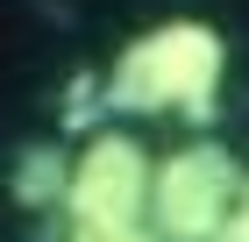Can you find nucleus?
Segmentation results:
<instances>
[{"instance_id": "nucleus-6", "label": "nucleus", "mask_w": 249, "mask_h": 242, "mask_svg": "<svg viewBox=\"0 0 249 242\" xmlns=\"http://www.w3.org/2000/svg\"><path fill=\"white\" fill-rule=\"evenodd\" d=\"M71 242H157V235L142 221V228H71Z\"/></svg>"}, {"instance_id": "nucleus-5", "label": "nucleus", "mask_w": 249, "mask_h": 242, "mask_svg": "<svg viewBox=\"0 0 249 242\" xmlns=\"http://www.w3.org/2000/svg\"><path fill=\"white\" fill-rule=\"evenodd\" d=\"M213 242H249V178H242V192H235V206H228V221H221Z\"/></svg>"}, {"instance_id": "nucleus-4", "label": "nucleus", "mask_w": 249, "mask_h": 242, "mask_svg": "<svg viewBox=\"0 0 249 242\" xmlns=\"http://www.w3.org/2000/svg\"><path fill=\"white\" fill-rule=\"evenodd\" d=\"M64 178H71V164L50 143H21L15 171H7V192H15V206L43 214V206H64Z\"/></svg>"}, {"instance_id": "nucleus-1", "label": "nucleus", "mask_w": 249, "mask_h": 242, "mask_svg": "<svg viewBox=\"0 0 249 242\" xmlns=\"http://www.w3.org/2000/svg\"><path fill=\"white\" fill-rule=\"evenodd\" d=\"M221 72H228V43L213 21L171 15L142 29L128 50L107 64V114H192L207 121L221 100Z\"/></svg>"}, {"instance_id": "nucleus-2", "label": "nucleus", "mask_w": 249, "mask_h": 242, "mask_svg": "<svg viewBox=\"0 0 249 242\" xmlns=\"http://www.w3.org/2000/svg\"><path fill=\"white\" fill-rule=\"evenodd\" d=\"M249 164L228 143H185L171 157H157L150 178V235L157 242H213L228 221L235 192H242Z\"/></svg>"}, {"instance_id": "nucleus-3", "label": "nucleus", "mask_w": 249, "mask_h": 242, "mask_svg": "<svg viewBox=\"0 0 249 242\" xmlns=\"http://www.w3.org/2000/svg\"><path fill=\"white\" fill-rule=\"evenodd\" d=\"M150 178H157L150 149L135 143L128 129H100L93 143L71 157L64 221L71 228H142L150 221Z\"/></svg>"}]
</instances>
